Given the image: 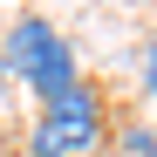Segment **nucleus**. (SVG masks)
<instances>
[{
	"label": "nucleus",
	"mask_w": 157,
	"mask_h": 157,
	"mask_svg": "<svg viewBox=\"0 0 157 157\" xmlns=\"http://www.w3.org/2000/svg\"><path fill=\"white\" fill-rule=\"evenodd\" d=\"M144 96H157V34H150V55H144Z\"/></svg>",
	"instance_id": "nucleus-4"
},
{
	"label": "nucleus",
	"mask_w": 157,
	"mask_h": 157,
	"mask_svg": "<svg viewBox=\"0 0 157 157\" xmlns=\"http://www.w3.org/2000/svg\"><path fill=\"white\" fill-rule=\"evenodd\" d=\"M0 62H7V75H21V82H28L41 102L82 82V68H75V48H68L55 28H48L41 14H21L14 28H7V55H0Z\"/></svg>",
	"instance_id": "nucleus-2"
},
{
	"label": "nucleus",
	"mask_w": 157,
	"mask_h": 157,
	"mask_svg": "<svg viewBox=\"0 0 157 157\" xmlns=\"http://www.w3.org/2000/svg\"><path fill=\"white\" fill-rule=\"evenodd\" d=\"M102 137H109V96L96 82H75L41 102V116L28 130V157H89L102 150Z\"/></svg>",
	"instance_id": "nucleus-1"
},
{
	"label": "nucleus",
	"mask_w": 157,
	"mask_h": 157,
	"mask_svg": "<svg viewBox=\"0 0 157 157\" xmlns=\"http://www.w3.org/2000/svg\"><path fill=\"white\" fill-rule=\"evenodd\" d=\"M0 96H7V62H0Z\"/></svg>",
	"instance_id": "nucleus-5"
},
{
	"label": "nucleus",
	"mask_w": 157,
	"mask_h": 157,
	"mask_svg": "<svg viewBox=\"0 0 157 157\" xmlns=\"http://www.w3.org/2000/svg\"><path fill=\"white\" fill-rule=\"evenodd\" d=\"M116 144H123V157H157V137L144 123H116Z\"/></svg>",
	"instance_id": "nucleus-3"
}]
</instances>
